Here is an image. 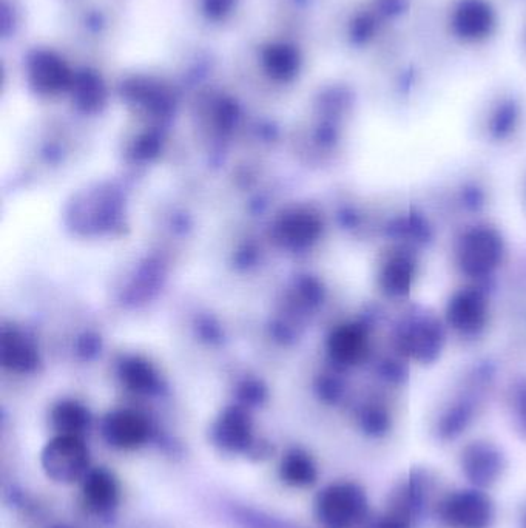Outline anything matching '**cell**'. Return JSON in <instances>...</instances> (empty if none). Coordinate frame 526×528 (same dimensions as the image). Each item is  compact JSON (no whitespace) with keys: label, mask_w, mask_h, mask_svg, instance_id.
<instances>
[{"label":"cell","mask_w":526,"mask_h":528,"mask_svg":"<svg viewBox=\"0 0 526 528\" xmlns=\"http://www.w3.org/2000/svg\"><path fill=\"white\" fill-rule=\"evenodd\" d=\"M280 476L290 487H309L317 481V467L303 450H290L281 461Z\"/></svg>","instance_id":"cell-8"},{"label":"cell","mask_w":526,"mask_h":528,"mask_svg":"<svg viewBox=\"0 0 526 528\" xmlns=\"http://www.w3.org/2000/svg\"><path fill=\"white\" fill-rule=\"evenodd\" d=\"M105 440L119 450H135L149 439V425L138 414L119 411L105 419L102 427Z\"/></svg>","instance_id":"cell-4"},{"label":"cell","mask_w":526,"mask_h":528,"mask_svg":"<svg viewBox=\"0 0 526 528\" xmlns=\"http://www.w3.org/2000/svg\"><path fill=\"white\" fill-rule=\"evenodd\" d=\"M446 24L449 36L463 47H482L499 30V11L493 0H451Z\"/></svg>","instance_id":"cell-1"},{"label":"cell","mask_w":526,"mask_h":528,"mask_svg":"<svg viewBox=\"0 0 526 528\" xmlns=\"http://www.w3.org/2000/svg\"><path fill=\"white\" fill-rule=\"evenodd\" d=\"M213 440L229 453H249L253 447L249 417L240 410L227 411L213 431Z\"/></svg>","instance_id":"cell-6"},{"label":"cell","mask_w":526,"mask_h":528,"mask_svg":"<svg viewBox=\"0 0 526 528\" xmlns=\"http://www.w3.org/2000/svg\"><path fill=\"white\" fill-rule=\"evenodd\" d=\"M365 508L363 491L352 484L331 485L317 499V516L326 528H351Z\"/></svg>","instance_id":"cell-3"},{"label":"cell","mask_w":526,"mask_h":528,"mask_svg":"<svg viewBox=\"0 0 526 528\" xmlns=\"http://www.w3.org/2000/svg\"><path fill=\"white\" fill-rule=\"evenodd\" d=\"M50 528H71V527H68V525H64V524H58V525H53V527H50Z\"/></svg>","instance_id":"cell-13"},{"label":"cell","mask_w":526,"mask_h":528,"mask_svg":"<svg viewBox=\"0 0 526 528\" xmlns=\"http://www.w3.org/2000/svg\"><path fill=\"white\" fill-rule=\"evenodd\" d=\"M378 528H406L405 524H402V522L398 521H388L385 522V524L380 525Z\"/></svg>","instance_id":"cell-12"},{"label":"cell","mask_w":526,"mask_h":528,"mask_svg":"<svg viewBox=\"0 0 526 528\" xmlns=\"http://www.w3.org/2000/svg\"><path fill=\"white\" fill-rule=\"evenodd\" d=\"M53 422L59 433L81 437L88 425V414L84 408L75 403H64L54 411Z\"/></svg>","instance_id":"cell-10"},{"label":"cell","mask_w":526,"mask_h":528,"mask_svg":"<svg viewBox=\"0 0 526 528\" xmlns=\"http://www.w3.org/2000/svg\"><path fill=\"white\" fill-rule=\"evenodd\" d=\"M82 495L90 512L105 515L115 510L118 505V481L107 468H90L82 481Z\"/></svg>","instance_id":"cell-5"},{"label":"cell","mask_w":526,"mask_h":528,"mask_svg":"<svg viewBox=\"0 0 526 528\" xmlns=\"http://www.w3.org/2000/svg\"><path fill=\"white\" fill-rule=\"evenodd\" d=\"M446 518L457 527L483 528L491 518V507L479 493L466 491L462 495L454 496L446 505Z\"/></svg>","instance_id":"cell-7"},{"label":"cell","mask_w":526,"mask_h":528,"mask_svg":"<svg viewBox=\"0 0 526 528\" xmlns=\"http://www.w3.org/2000/svg\"><path fill=\"white\" fill-rule=\"evenodd\" d=\"M523 38H525V48H526V27H525V36H523Z\"/></svg>","instance_id":"cell-14"},{"label":"cell","mask_w":526,"mask_h":528,"mask_svg":"<svg viewBox=\"0 0 526 528\" xmlns=\"http://www.w3.org/2000/svg\"><path fill=\"white\" fill-rule=\"evenodd\" d=\"M41 465L51 481L75 484L84 481L90 471V453L81 437L59 434L42 450Z\"/></svg>","instance_id":"cell-2"},{"label":"cell","mask_w":526,"mask_h":528,"mask_svg":"<svg viewBox=\"0 0 526 528\" xmlns=\"http://www.w3.org/2000/svg\"><path fill=\"white\" fill-rule=\"evenodd\" d=\"M232 518L243 528H301L292 522L250 507H233Z\"/></svg>","instance_id":"cell-11"},{"label":"cell","mask_w":526,"mask_h":528,"mask_svg":"<svg viewBox=\"0 0 526 528\" xmlns=\"http://www.w3.org/2000/svg\"><path fill=\"white\" fill-rule=\"evenodd\" d=\"M465 470L469 478L480 485L489 484L500 471L499 456L486 447H474L465 457Z\"/></svg>","instance_id":"cell-9"}]
</instances>
